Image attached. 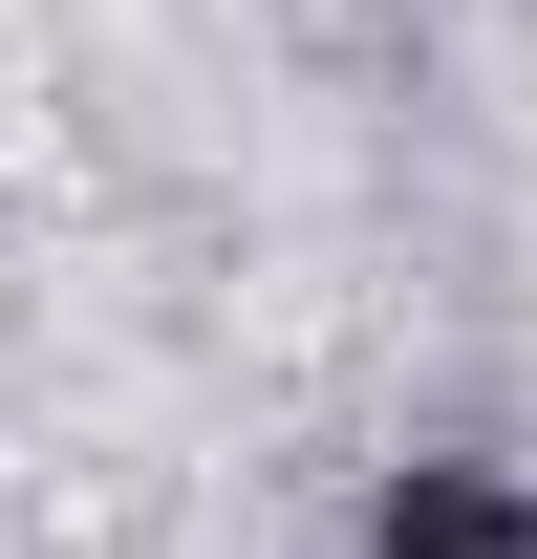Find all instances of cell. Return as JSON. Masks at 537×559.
<instances>
[{"mask_svg": "<svg viewBox=\"0 0 537 559\" xmlns=\"http://www.w3.org/2000/svg\"><path fill=\"white\" fill-rule=\"evenodd\" d=\"M344 559H537V495H516V474H408Z\"/></svg>", "mask_w": 537, "mask_h": 559, "instance_id": "obj_1", "label": "cell"}]
</instances>
